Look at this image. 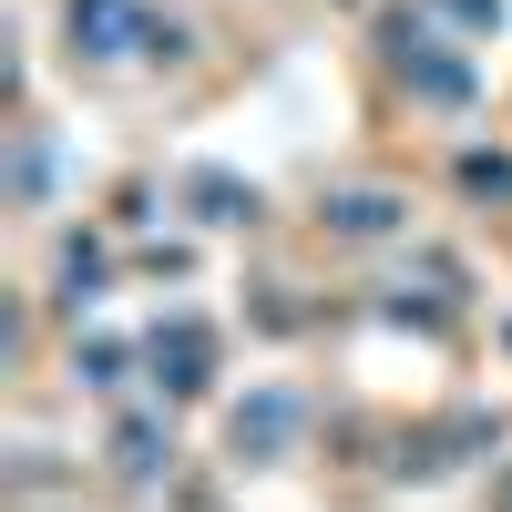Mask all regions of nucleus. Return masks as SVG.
I'll return each mask as SVG.
<instances>
[{"instance_id":"4468645a","label":"nucleus","mask_w":512,"mask_h":512,"mask_svg":"<svg viewBox=\"0 0 512 512\" xmlns=\"http://www.w3.org/2000/svg\"><path fill=\"white\" fill-rule=\"evenodd\" d=\"M492 359H502V369H512V308H502V328H492Z\"/></svg>"},{"instance_id":"9b49d317","label":"nucleus","mask_w":512,"mask_h":512,"mask_svg":"<svg viewBox=\"0 0 512 512\" xmlns=\"http://www.w3.org/2000/svg\"><path fill=\"white\" fill-rule=\"evenodd\" d=\"M451 185L472 195V205H512V144L461 134V144H451Z\"/></svg>"},{"instance_id":"f03ea898","label":"nucleus","mask_w":512,"mask_h":512,"mask_svg":"<svg viewBox=\"0 0 512 512\" xmlns=\"http://www.w3.org/2000/svg\"><path fill=\"white\" fill-rule=\"evenodd\" d=\"M62 52L82 72L113 62H195V21L154 11V0H62Z\"/></svg>"},{"instance_id":"7ed1b4c3","label":"nucleus","mask_w":512,"mask_h":512,"mask_svg":"<svg viewBox=\"0 0 512 512\" xmlns=\"http://www.w3.org/2000/svg\"><path fill=\"white\" fill-rule=\"evenodd\" d=\"M144 390L164 410H205L226 390V318H205V308H164L144 328Z\"/></svg>"},{"instance_id":"423d86ee","label":"nucleus","mask_w":512,"mask_h":512,"mask_svg":"<svg viewBox=\"0 0 512 512\" xmlns=\"http://www.w3.org/2000/svg\"><path fill=\"white\" fill-rule=\"evenodd\" d=\"M318 236L328 246H390L410 236V185H318Z\"/></svg>"},{"instance_id":"20e7f679","label":"nucleus","mask_w":512,"mask_h":512,"mask_svg":"<svg viewBox=\"0 0 512 512\" xmlns=\"http://www.w3.org/2000/svg\"><path fill=\"white\" fill-rule=\"evenodd\" d=\"M308 431H318V400L297 390V379H246V400H226V461H236V472L297 461Z\"/></svg>"},{"instance_id":"ddd939ff","label":"nucleus","mask_w":512,"mask_h":512,"mask_svg":"<svg viewBox=\"0 0 512 512\" xmlns=\"http://www.w3.org/2000/svg\"><path fill=\"white\" fill-rule=\"evenodd\" d=\"M482 502H502V512H512V461H502V472L482 482Z\"/></svg>"},{"instance_id":"39448f33","label":"nucleus","mask_w":512,"mask_h":512,"mask_svg":"<svg viewBox=\"0 0 512 512\" xmlns=\"http://www.w3.org/2000/svg\"><path fill=\"white\" fill-rule=\"evenodd\" d=\"M492 451H502V410H482V400L431 410L420 431H400V482H441V472H461V461H492Z\"/></svg>"},{"instance_id":"9d476101","label":"nucleus","mask_w":512,"mask_h":512,"mask_svg":"<svg viewBox=\"0 0 512 512\" xmlns=\"http://www.w3.org/2000/svg\"><path fill=\"white\" fill-rule=\"evenodd\" d=\"M62 359H72V390H93V400H113L123 379L144 369V338H103V328H93V338H72Z\"/></svg>"},{"instance_id":"6e6552de","label":"nucleus","mask_w":512,"mask_h":512,"mask_svg":"<svg viewBox=\"0 0 512 512\" xmlns=\"http://www.w3.org/2000/svg\"><path fill=\"white\" fill-rule=\"evenodd\" d=\"M103 461H113V482H134V492H154L164 472H175V420H164V400L154 410H113Z\"/></svg>"},{"instance_id":"f8f14e48","label":"nucleus","mask_w":512,"mask_h":512,"mask_svg":"<svg viewBox=\"0 0 512 512\" xmlns=\"http://www.w3.org/2000/svg\"><path fill=\"white\" fill-rule=\"evenodd\" d=\"M431 11H441V21L461 31V41H492V31L512 21V0H431Z\"/></svg>"},{"instance_id":"1a4fd4ad","label":"nucleus","mask_w":512,"mask_h":512,"mask_svg":"<svg viewBox=\"0 0 512 512\" xmlns=\"http://www.w3.org/2000/svg\"><path fill=\"white\" fill-rule=\"evenodd\" d=\"M103 287H113V246H103V236H62V256H52V308L82 318Z\"/></svg>"},{"instance_id":"f257e3e1","label":"nucleus","mask_w":512,"mask_h":512,"mask_svg":"<svg viewBox=\"0 0 512 512\" xmlns=\"http://www.w3.org/2000/svg\"><path fill=\"white\" fill-rule=\"evenodd\" d=\"M369 62L390 72V93L410 113H431V123H461L482 103V62H472V41H461L431 0H379L369 11Z\"/></svg>"},{"instance_id":"0eeeda50","label":"nucleus","mask_w":512,"mask_h":512,"mask_svg":"<svg viewBox=\"0 0 512 512\" xmlns=\"http://www.w3.org/2000/svg\"><path fill=\"white\" fill-rule=\"evenodd\" d=\"M175 216H195L205 236H256L267 226V185L226 175V164H185L175 175Z\"/></svg>"}]
</instances>
